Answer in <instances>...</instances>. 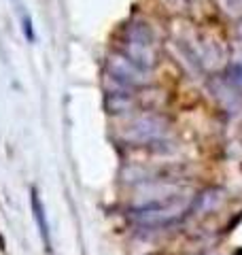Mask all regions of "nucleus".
Wrapping results in <instances>:
<instances>
[{
    "label": "nucleus",
    "mask_w": 242,
    "mask_h": 255,
    "mask_svg": "<svg viewBox=\"0 0 242 255\" xmlns=\"http://www.w3.org/2000/svg\"><path fill=\"white\" fill-rule=\"evenodd\" d=\"M32 209H34V219H36V223H38L40 236H43L45 245L49 247V230H47V221H45V215H43V206H40V200H38L36 191H32Z\"/></svg>",
    "instance_id": "obj_1"
}]
</instances>
